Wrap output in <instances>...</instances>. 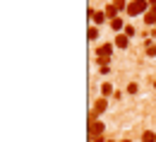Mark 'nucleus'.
<instances>
[{
  "label": "nucleus",
  "mask_w": 156,
  "mask_h": 142,
  "mask_svg": "<svg viewBox=\"0 0 156 142\" xmlns=\"http://www.w3.org/2000/svg\"><path fill=\"white\" fill-rule=\"evenodd\" d=\"M113 48H115V43H108V41L101 43V46L96 48V58H106V60H108V58L113 56Z\"/></svg>",
  "instance_id": "nucleus-4"
},
{
  "label": "nucleus",
  "mask_w": 156,
  "mask_h": 142,
  "mask_svg": "<svg viewBox=\"0 0 156 142\" xmlns=\"http://www.w3.org/2000/svg\"><path fill=\"white\" fill-rule=\"evenodd\" d=\"M108 24H111V29H113V31H118V34H122V31H125V27H127V24L122 22V17H118V20L108 22Z\"/></svg>",
  "instance_id": "nucleus-8"
},
{
  "label": "nucleus",
  "mask_w": 156,
  "mask_h": 142,
  "mask_svg": "<svg viewBox=\"0 0 156 142\" xmlns=\"http://www.w3.org/2000/svg\"><path fill=\"white\" fill-rule=\"evenodd\" d=\"M106 108H108V99H96L94 101V106H91V111H89V123H94V121H98L103 113H106Z\"/></svg>",
  "instance_id": "nucleus-2"
},
{
  "label": "nucleus",
  "mask_w": 156,
  "mask_h": 142,
  "mask_svg": "<svg viewBox=\"0 0 156 142\" xmlns=\"http://www.w3.org/2000/svg\"><path fill=\"white\" fill-rule=\"evenodd\" d=\"M103 12H106L108 22H113V20H118V17H120V12L115 10V5H113V2H111V5H106V10H103Z\"/></svg>",
  "instance_id": "nucleus-7"
},
{
  "label": "nucleus",
  "mask_w": 156,
  "mask_h": 142,
  "mask_svg": "<svg viewBox=\"0 0 156 142\" xmlns=\"http://www.w3.org/2000/svg\"><path fill=\"white\" fill-rule=\"evenodd\" d=\"M87 15L91 17V22H94V27H98V24H103V22H108V17H106V12L103 10H87Z\"/></svg>",
  "instance_id": "nucleus-5"
},
{
  "label": "nucleus",
  "mask_w": 156,
  "mask_h": 142,
  "mask_svg": "<svg viewBox=\"0 0 156 142\" xmlns=\"http://www.w3.org/2000/svg\"><path fill=\"white\" fill-rule=\"evenodd\" d=\"M108 142H113V140H108Z\"/></svg>",
  "instance_id": "nucleus-20"
},
{
  "label": "nucleus",
  "mask_w": 156,
  "mask_h": 142,
  "mask_svg": "<svg viewBox=\"0 0 156 142\" xmlns=\"http://www.w3.org/2000/svg\"><path fill=\"white\" fill-rule=\"evenodd\" d=\"M147 56L156 58V41H151V39H147Z\"/></svg>",
  "instance_id": "nucleus-10"
},
{
  "label": "nucleus",
  "mask_w": 156,
  "mask_h": 142,
  "mask_svg": "<svg viewBox=\"0 0 156 142\" xmlns=\"http://www.w3.org/2000/svg\"><path fill=\"white\" fill-rule=\"evenodd\" d=\"M154 89H156V82H154Z\"/></svg>",
  "instance_id": "nucleus-19"
},
{
  "label": "nucleus",
  "mask_w": 156,
  "mask_h": 142,
  "mask_svg": "<svg viewBox=\"0 0 156 142\" xmlns=\"http://www.w3.org/2000/svg\"><path fill=\"white\" fill-rule=\"evenodd\" d=\"M122 34H125V36H127V39H132V36H135V34H137V29H135V27H130V24H127V27H125V31H122Z\"/></svg>",
  "instance_id": "nucleus-15"
},
{
  "label": "nucleus",
  "mask_w": 156,
  "mask_h": 142,
  "mask_svg": "<svg viewBox=\"0 0 156 142\" xmlns=\"http://www.w3.org/2000/svg\"><path fill=\"white\" fill-rule=\"evenodd\" d=\"M149 10H151L149 0H130V5H127V17H144Z\"/></svg>",
  "instance_id": "nucleus-1"
},
{
  "label": "nucleus",
  "mask_w": 156,
  "mask_h": 142,
  "mask_svg": "<svg viewBox=\"0 0 156 142\" xmlns=\"http://www.w3.org/2000/svg\"><path fill=\"white\" fill-rule=\"evenodd\" d=\"M144 24H147V27H156V15L151 12V10L144 15Z\"/></svg>",
  "instance_id": "nucleus-12"
},
{
  "label": "nucleus",
  "mask_w": 156,
  "mask_h": 142,
  "mask_svg": "<svg viewBox=\"0 0 156 142\" xmlns=\"http://www.w3.org/2000/svg\"><path fill=\"white\" fill-rule=\"evenodd\" d=\"M151 12H154V15H156V5H151Z\"/></svg>",
  "instance_id": "nucleus-17"
},
{
  "label": "nucleus",
  "mask_w": 156,
  "mask_h": 142,
  "mask_svg": "<svg viewBox=\"0 0 156 142\" xmlns=\"http://www.w3.org/2000/svg\"><path fill=\"white\" fill-rule=\"evenodd\" d=\"M142 142H156V133L154 130H144L142 133Z\"/></svg>",
  "instance_id": "nucleus-13"
},
{
  "label": "nucleus",
  "mask_w": 156,
  "mask_h": 142,
  "mask_svg": "<svg viewBox=\"0 0 156 142\" xmlns=\"http://www.w3.org/2000/svg\"><path fill=\"white\" fill-rule=\"evenodd\" d=\"M98 36H101V29L91 24V27H89V41H98Z\"/></svg>",
  "instance_id": "nucleus-11"
},
{
  "label": "nucleus",
  "mask_w": 156,
  "mask_h": 142,
  "mask_svg": "<svg viewBox=\"0 0 156 142\" xmlns=\"http://www.w3.org/2000/svg\"><path fill=\"white\" fill-rule=\"evenodd\" d=\"M113 43H115V48H127V46H130V39H127L125 34H118Z\"/></svg>",
  "instance_id": "nucleus-9"
},
{
  "label": "nucleus",
  "mask_w": 156,
  "mask_h": 142,
  "mask_svg": "<svg viewBox=\"0 0 156 142\" xmlns=\"http://www.w3.org/2000/svg\"><path fill=\"white\" fill-rule=\"evenodd\" d=\"M122 142H132V140H122Z\"/></svg>",
  "instance_id": "nucleus-18"
},
{
  "label": "nucleus",
  "mask_w": 156,
  "mask_h": 142,
  "mask_svg": "<svg viewBox=\"0 0 156 142\" xmlns=\"http://www.w3.org/2000/svg\"><path fill=\"white\" fill-rule=\"evenodd\" d=\"M103 133H106V123H101V121H94V123H89L87 137H98V135H103Z\"/></svg>",
  "instance_id": "nucleus-3"
},
{
  "label": "nucleus",
  "mask_w": 156,
  "mask_h": 142,
  "mask_svg": "<svg viewBox=\"0 0 156 142\" xmlns=\"http://www.w3.org/2000/svg\"><path fill=\"white\" fill-rule=\"evenodd\" d=\"M98 89H101V96H103V99H108V96H115V92H113L115 87H113L111 82H103V84H101Z\"/></svg>",
  "instance_id": "nucleus-6"
},
{
  "label": "nucleus",
  "mask_w": 156,
  "mask_h": 142,
  "mask_svg": "<svg viewBox=\"0 0 156 142\" xmlns=\"http://www.w3.org/2000/svg\"><path fill=\"white\" fill-rule=\"evenodd\" d=\"M127 94H132V96L139 94V84H137V82H130V84H127Z\"/></svg>",
  "instance_id": "nucleus-14"
},
{
  "label": "nucleus",
  "mask_w": 156,
  "mask_h": 142,
  "mask_svg": "<svg viewBox=\"0 0 156 142\" xmlns=\"http://www.w3.org/2000/svg\"><path fill=\"white\" fill-rule=\"evenodd\" d=\"M89 142H108L106 135H98V137H89Z\"/></svg>",
  "instance_id": "nucleus-16"
}]
</instances>
